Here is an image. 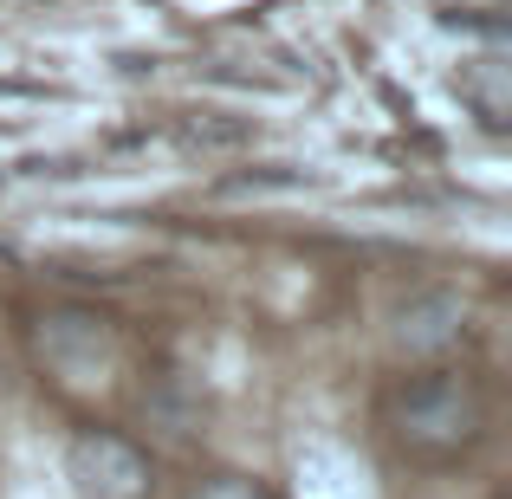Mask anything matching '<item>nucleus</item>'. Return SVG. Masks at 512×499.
I'll return each instance as SVG.
<instances>
[{
    "mask_svg": "<svg viewBox=\"0 0 512 499\" xmlns=\"http://www.w3.org/2000/svg\"><path fill=\"white\" fill-rule=\"evenodd\" d=\"M402 422H409V435H422V441H461L467 428H474V402H467L461 383H422V389H409V402H402Z\"/></svg>",
    "mask_w": 512,
    "mask_h": 499,
    "instance_id": "7ed1b4c3",
    "label": "nucleus"
},
{
    "mask_svg": "<svg viewBox=\"0 0 512 499\" xmlns=\"http://www.w3.org/2000/svg\"><path fill=\"white\" fill-rule=\"evenodd\" d=\"M72 480H78V493L85 499H137L143 493V454L137 448H124L117 435H85L72 448Z\"/></svg>",
    "mask_w": 512,
    "mask_h": 499,
    "instance_id": "f257e3e1",
    "label": "nucleus"
},
{
    "mask_svg": "<svg viewBox=\"0 0 512 499\" xmlns=\"http://www.w3.org/2000/svg\"><path fill=\"white\" fill-rule=\"evenodd\" d=\"M299 499H370V467L357 461L350 448H338V441H312V448L299 454Z\"/></svg>",
    "mask_w": 512,
    "mask_h": 499,
    "instance_id": "f03ea898",
    "label": "nucleus"
},
{
    "mask_svg": "<svg viewBox=\"0 0 512 499\" xmlns=\"http://www.w3.org/2000/svg\"><path fill=\"white\" fill-rule=\"evenodd\" d=\"M195 499H266L260 487H247V480H214L208 493H195Z\"/></svg>",
    "mask_w": 512,
    "mask_h": 499,
    "instance_id": "423d86ee",
    "label": "nucleus"
},
{
    "mask_svg": "<svg viewBox=\"0 0 512 499\" xmlns=\"http://www.w3.org/2000/svg\"><path fill=\"white\" fill-rule=\"evenodd\" d=\"M454 331H461V305L454 299H422V305L402 312V344H415V350L454 344Z\"/></svg>",
    "mask_w": 512,
    "mask_h": 499,
    "instance_id": "20e7f679",
    "label": "nucleus"
},
{
    "mask_svg": "<svg viewBox=\"0 0 512 499\" xmlns=\"http://www.w3.org/2000/svg\"><path fill=\"white\" fill-rule=\"evenodd\" d=\"M461 98L480 111V124L487 130H506V65H467L461 72Z\"/></svg>",
    "mask_w": 512,
    "mask_h": 499,
    "instance_id": "39448f33",
    "label": "nucleus"
}]
</instances>
